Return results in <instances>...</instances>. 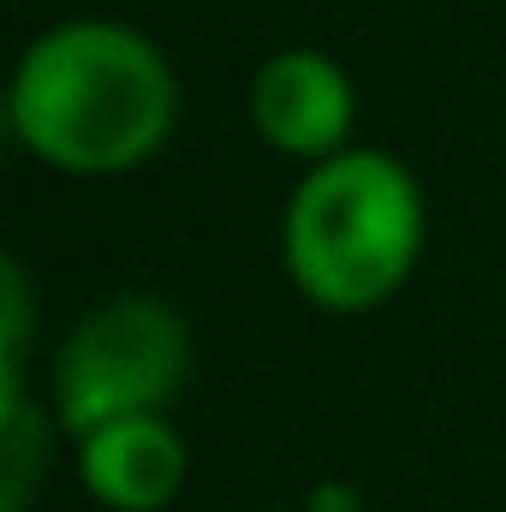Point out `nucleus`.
Masks as SVG:
<instances>
[{"label": "nucleus", "instance_id": "f257e3e1", "mask_svg": "<svg viewBox=\"0 0 506 512\" xmlns=\"http://www.w3.org/2000/svg\"><path fill=\"white\" fill-rule=\"evenodd\" d=\"M173 72L126 24H60L18 60L12 131L66 173H126L173 131Z\"/></svg>", "mask_w": 506, "mask_h": 512}, {"label": "nucleus", "instance_id": "f03ea898", "mask_svg": "<svg viewBox=\"0 0 506 512\" xmlns=\"http://www.w3.org/2000/svg\"><path fill=\"white\" fill-rule=\"evenodd\" d=\"M423 251V191L381 149L328 155L286 209V268L328 310H370Z\"/></svg>", "mask_w": 506, "mask_h": 512}, {"label": "nucleus", "instance_id": "7ed1b4c3", "mask_svg": "<svg viewBox=\"0 0 506 512\" xmlns=\"http://www.w3.org/2000/svg\"><path fill=\"white\" fill-rule=\"evenodd\" d=\"M191 370L185 322L143 292L96 304L60 346L54 405L72 435H90L120 417H155Z\"/></svg>", "mask_w": 506, "mask_h": 512}, {"label": "nucleus", "instance_id": "20e7f679", "mask_svg": "<svg viewBox=\"0 0 506 512\" xmlns=\"http://www.w3.org/2000/svg\"><path fill=\"white\" fill-rule=\"evenodd\" d=\"M251 114H256V131L274 149L328 161V155H340V143L352 131V84L328 54L286 48L256 72Z\"/></svg>", "mask_w": 506, "mask_h": 512}, {"label": "nucleus", "instance_id": "39448f33", "mask_svg": "<svg viewBox=\"0 0 506 512\" xmlns=\"http://www.w3.org/2000/svg\"><path fill=\"white\" fill-rule=\"evenodd\" d=\"M78 477L114 512H161L185 489V441L155 417H120L78 435Z\"/></svg>", "mask_w": 506, "mask_h": 512}]
</instances>
